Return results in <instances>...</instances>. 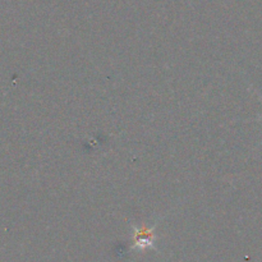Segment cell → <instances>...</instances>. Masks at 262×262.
I'll return each mask as SVG.
<instances>
[{
  "instance_id": "cell-1",
  "label": "cell",
  "mask_w": 262,
  "mask_h": 262,
  "mask_svg": "<svg viewBox=\"0 0 262 262\" xmlns=\"http://www.w3.org/2000/svg\"><path fill=\"white\" fill-rule=\"evenodd\" d=\"M158 223H155L152 228H138L135 224L130 225L133 230V245L130 246L132 250L145 251L147 248L155 250V242L158 239L155 234V228Z\"/></svg>"
},
{
  "instance_id": "cell-2",
  "label": "cell",
  "mask_w": 262,
  "mask_h": 262,
  "mask_svg": "<svg viewBox=\"0 0 262 262\" xmlns=\"http://www.w3.org/2000/svg\"><path fill=\"white\" fill-rule=\"evenodd\" d=\"M257 95H258V97H260V99H261V100H262V96H261V95H260V94H257ZM260 119H261V120H262V118H260Z\"/></svg>"
}]
</instances>
